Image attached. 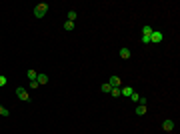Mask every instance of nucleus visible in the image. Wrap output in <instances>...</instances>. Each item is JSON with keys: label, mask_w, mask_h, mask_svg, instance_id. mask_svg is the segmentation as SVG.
Returning a JSON list of instances; mask_svg holds the SVG:
<instances>
[{"label": "nucleus", "mask_w": 180, "mask_h": 134, "mask_svg": "<svg viewBox=\"0 0 180 134\" xmlns=\"http://www.w3.org/2000/svg\"><path fill=\"white\" fill-rule=\"evenodd\" d=\"M110 94H112L114 98H118V96H120V88H112V90H110Z\"/></svg>", "instance_id": "obj_16"}, {"label": "nucleus", "mask_w": 180, "mask_h": 134, "mask_svg": "<svg viewBox=\"0 0 180 134\" xmlns=\"http://www.w3.org/2000/svg\"><path fill=\"white\" fill-rule=\"evenodd\" d=\"M130 56H132V54H130V50H128V48H120V58H124V60H128Z\"/></svg>", "instance_id": "obj_8"}, {"label": "nucleus", "mask_w": 180, "mask_h": 134, "mask_svg": "<svg viewBox=\"0 0 180 134\" xmlns=\"http://www.w3.org/2000/svg\"><path fill=\"white\" fill-rule=\"evenodd\" d=\"M162 128H164L166 132H172V130H174V120H170V118H166L164 122H162Z\"/></svg>", "instance_id": "obj_4"}, {"label": "nucleus", "mask_w": 180, "mask_h": 134, "mask_svg": "<svg viewBox=\"0 0 180 134\" xmlns=\"http://www.w3.org/2000/svg\"><path fill=\"white\" fill-rule=\"evenodd\" d=\"M136 114H138V116L146 114V104H138V106H136Z\"/></svg>", "instance_id": "obj_9"}, {"label": "nucleus", "mask_w": 180, "mask_h": 134, "mask_svg": "<svg viewBox=\"0 0 180 134\" xmlns=\"http://www.w3.org/2000/svg\"><path fill=\"white\" fill-rule=\"evenodd\" d=\"M130 100L138 102V100H140V94H138V92H132V96H130Z\"/></svg>", "instance_id": "obj_17"}, {"label": "nucleus", "mask_w": 180, "mask_h": 134, "mask_svg": "<svg viewBox=\"0 0 180 134\" xmlns=\"http://www.w3.org/2000/svg\"><path fill=\"white\" fill-rule=\"evenodd\" d=\"M76 16H78V14H76V10H70V12H68V20H70V22H74Z\"/></svg>", "instance_id": "obj_14"}, {"label": "nucleus", "mask_w": 180, "mask_h": 134, "mask_svg": "<svg viewBox=\"0 0 180 134\" xmlns=\"http://www.w3.org/2000/svg\"><path fill=\"white\" fill-rule=\"evenodd\" d=\"M30 88H32V90H36V88H40V84H38L36 80H30Z\"/></svg>", "instance_id": "obj_18"}, {"label": "nucleus", "mask_w": 180, "mask_h": 134, "mask_svg": "<svg viewBox=\"0 0 180 134\" xmlns=\"http://www.w3.org/2000/svg\"><path fill=\"white\" fill-rule=\"evenodd\" d=\"M64 30H66V32H72V30H74V22L66 20V22H64Z\"/></svg>", "instance_id": "obj_10"}, {"label": "nucleus", "mask_w": 180, "mask_h": 134, "mask_svg": "<svg viewBox=\"0 0 180 134\" xmlns=\"http://www.w3.org/2000/svg\"><path fill=\"white\" fill-rule=\"evenodd\" d=\"M36 82L40 84V86H44V84L48 82V76H46V74H42V72H38V76H36Z\"/></svg>", "instance_id": "obj_7"}, {"label": "nucleus", "mask_w": 180, "mask_h": 134, "mask_svg": "<svg viewBox=\"0 0 180 134\" xmlns=\"http://www.w3.org/2000/svg\"><path fill=\"white\" fill-rule=\"evenodd\" d=\"M162 40H164V36H162V32H160V30H152V34H150V42L160 44Z\"/></svg>", "instance_id": "obj_3"}, {"label": "nucleus", "mask_w": 180, "mask_h": 134, "mask_svg": "<svg viewBox=\"0 0 180 134\" xmlns=\"http://www.w3.org/2000/svg\"><path fill=\"white\" fill-rule=\"evenodd\" d=\"M16 96H18L22 102H28V100H30L28 90H26V88H22V86H16Z\"/></svg>", "instance_id": "obj_2"}, {"label": "nucleus", "mask_w": 180, "mask_h": 134, "mask_svg": "<svg viewBox=\"0 0 180 134\" xmlns=\"http://www.w3.org/2000/svg\"><path fill=\"white\" fill-rule=\"evenodd\" d=\"M100 90H102V92H106V94H110V90H112V86H110L108 82H104V84L100 86Z\"/></svg>", "instance_id": "obj_12"}, {"label": "nucleus", "mask_w": 180, "mask_h": 134, "mask_svg": "<svg viewBox=\"0 0 180 134\" xmlns=\"http://www.w3.org/2000/svg\"><path fill=\"white\" fill-rule=\"evenodd\" d=\"M36 76H38L36 70H28L26 72V78H28V80H36Z\"/></svg>", "instance_id": "obj_11"}, {"label": "nucleus", "mask_w": 180, "mask_h": 134, "mask_svg": "<svg viewBox=\"0 0 180 134\" xmlns=\"http://www.w3.org/2000/svg\"><path fill=\"white\" fill-rule=\"evenodd\" d=\"M34 18H44V16L48 14V4L46 2H40V4H36L34 6Z\"/></svg>", "instance_id": "obj_1"}, {"label": "nucleus", "mask_w": 180, "mask_h": 134, "mask_svg": "<svg viewBox=\"0 0 180 134\" xmlns=\"http://www.w3.org/2000/svg\"><path fill=\"white\" fill-rule=\"evenodd\" d=\"M142 42H144V44H150V36H146V34H142Z\"/></svg>", "instance_id": "obj_20"}, {"label": "nucleus", "mask_w": 180, "mask_h": 134, "mask_svg": "<svg viewBox=\"0 0 180 134\" xmlns=\"http://www.w3.org/2000/svg\"><path fill=\"white\" fill-rule=\"evenodd\" d=\"M152 30H154V28H152V26H148V24H146V26H144V28H142V34H146V36H150V34H152Z\"/></svg>", "instance_id": "obj_13"}, {"label": "nucleus", "mask_w": 180, "mask_h": 134, "mask_svg": "<svg viewBox=\"0 0 180 134\" xmlns=\"http://www.w3.org/2000/svg\"><path fill=\"white\" fill-rule=\"evenodd\" d=\"M6 82H8V78H6V76H4V74H0V86H4Z\"/></svg>", "instance_id": "obj_19"}, {"label": "nucleus", "mask_w": 180, "mask_h": 134, "mask_svg": "<svg viewBox=\"0 0 180 134\" xmlns=\"http://www.w3.org/2000/svg\"><path fill=\"white\" fill-rule=\"evenodd\" d=\"M132 86H120V96H126V98H130L132 96Z\"/></svg>", "instance_id": "obj_6"}, {"label": "nucleus", "mask_w": 180, "mask_h": 134, "mask_svg": "<svg viewBox=\"0 0 180 134\" xmlns=\"http://www.w3.org/2000/svg\"><path fill=\"white\" fill-rule=\"evenodd\" d=\"M0 116H10V110L4 108V106H0Z\"/></svg>", "instance_id": "obj_15"}, {"label": "nucleus", "mask_w": 180, "mask_h": 134, "mask_svg": "<svg viewBox=\"0 0 180 134\" xmlns=\"http://www.w3.org/2000/svg\"><path fill=\"white\" fill-rule=\"evenodd\" d=\"M108 84H110V86H112V88H120V86H122V80H120L118 76H110Z\"/></svg>", "instance_id": "obj_5"}]
</instances>
